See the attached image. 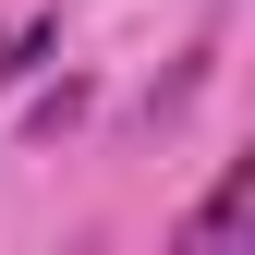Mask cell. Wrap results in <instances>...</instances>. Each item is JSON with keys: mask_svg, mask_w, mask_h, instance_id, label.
<instances>
[{"mask_svg": "<svg viewBox=\"0 0 255 255\" xmlns=\"http://www.w3.org/2000/svg\"><path fill=\"white\" fill-rule=\"evenodd\" d=\"M49 49H61V12H24V24H12V37H0V98H12V85H24V73H37V61H49Z\"/></svg>", "mask_w": 255, "mask_h": 255, "instance_id": "2", "label": "cell"}, {"mask_svg": "<svg viewBox=\"0 0 255 255\" xmlns=\"http://www.w3.org/2000/svg\"><path fill=\"white\" fill-rule=\"evenodd\" d=\"M170 255H255V158H231L195 195V219L170 231Z\"/></svg>", "mask_w": 255, "mask_h": 255, "instance_id": "1", "label": "cell"}]
</instances>
